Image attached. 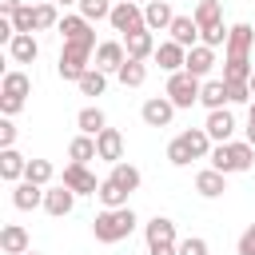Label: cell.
<instances>
[{"label": "cell", "mask_w": 255, "mask_h": 255, "mask_svg": "<svg viewBox=\"0 0 255 255\" xmlns=\"http://www.w3.org/2000/svg\"><path fill=\"white\" fill-rule=\"evenodd\" d=\"M147 255H179V243H159V247H147Z\"/></svg>", "instance_id": "44"}, {"label": "cell", "mask_w": 255, "mask_h": 255, "mask_svg": "<svg viewBox=\"0 0 255 255\" xmlns=\"http://www.w3.org/2000/svg\"><path fill=\"white\" fill-rule=\"evenodd\" d=\"M52 175H56L52 159H28V171H24V179H28V183H36V187H48V183H52Z\"/></svg>", "instance_id": "34"}, {"label": "cell", "mask_w": 255, "mask_h": 255, "mask_svg": "<svg viewBox=\"0 0 255 255\" xmlns=\"http://www.w3.org/2000/svg\"><path fill=\"white\" fill-rule=\"evenodd\" d=\"M203 131L211 135V143H231V135H235V112H231V108L207 112V124H203Z\"/></svg>", "instance_id": "11"}, {"label": "cell", "mask_w": 255, "mask_h": 255, "mask_svg": "<svg viewBox=\"0 0 255 255\" xmlns=\"http://www.w3.org/2000/svg\"><path fill=\"white\" fill-rule=\"evenodd\" d=\"M199 104H203L207 112H219V108H227V104H231V96H227V84H223V80H203Z\"/></svg>", "instance_id": "26"}, {"label": "cell", "mask_w": 255, "mask_h": 255, "mask_svg": "<svg viewBox=\"0 0 255 255\" xmlns=\"http://www.w3.org/2000/svg\"><path fill=\"white\" fill-rule=\"evenodd\" d=\"M135 211L131 207H104L96 219H92V235H96V243H120V239H128L131 231H135Z\"/></svg>", "instance_id": "1"}, {"label": "cell", "mask_w": 255, "mask_h": 255, "mask_svg": "<svg viewBox=\"0 0 255 255\" xmlns=\"http://www.w3.org/2000/svg\"><path fill=\"white\" fill-rule=\"evenodd\" d=\"M195 191H199L203 199H219V195L227 191V175L215 171V167H203V171L195 175Z\"/></svg>", "instance_id": "22"}, {"label": "cell", "mask_w": 255, "mask_h": 255, "mask_svg": "<svg viewBox=\"0 0 255 255\" xmlns=\"http://www.w3.org/2000/svg\"><path fill=\"white\" fill-rule=\"evenodd\" d=\"M247 143L255 147V120H247Z\"/></svg>", "instance_id": "46"}, {"label": "cell", "mask_w": 255, "mask_h": 255, "mask_svg": "<svg viewBox=\"0 0 255 255\" xmlns=\"http://www.w3.org/2000/svg\"><path fill=\"white\" fill-rule=\"evenodd\" d=\"M36 56H40L36 36H16V40L8 44V60H12V64H32Z\"/></svg>", "instance_id": "29"}, {"label": "cell", "mask_w": 255, "mask_h": 255, "mask_svg": "<svg viewBox=\"0 0 255 255\" xmlns=\"http://www.w3.org/2000/svg\"><path fill=\"white\" fill-rule=\"evenodd\" d=\"M56 32H60L64 44H80V48H92V52L100 48V44H96V28H92V20H84L80 12L60 16V28H56Z\"/></svg>", "instance_id": "6"}, {"label": "cell", "mask_w": 255, "mask_h": 255, "mask_svg": "<svg viewBox=\"0 0 255 255\" xmlns=\"http://www.w3.org/2000/svg\"><path fill=\"white\" fill-rule=\"evenodd\" d=\"M76 8H80V16H84V20H92V24H96V20H108L116 4H112V0H80Z\"/></svg>", "instance_id": "35"}, {"label": "cell", "mask_w": 255, "mask_h": 255, "mask_svg": "<svg viewBox=\"0 0 255 255\" xmlns=\"http://www.w3.org/2000/svg\"><path fill=\"white\" fill-rule=\"evenodd\" d=\"M68 159L72 163H88V159H100V151H96V135H76L72 143H68Z\"/></svg>", "instance_id": "31"}, {"label": "cell", "mask_w": 255, "mask_h": 255, "mask_svg": "<svg viewBox=\"0 0 255 255\" xmlns=\"http://www.w3.org/2000/svg\"><path fill=\"white\" fill-rule=\"evenodd\" d=\"M12 207H16V211H36V207H44V187H36V183H28V179L12 183Z\"/></svg>", "instance_id": "17"}, {"label": "cell", "mask_w": 255, "mask_h": 255, "mask_svg": "<svg viewBox=\"0 0 255 255\" xmlns=\"http://www.w3.org/2000/svg\"><path fill=\"white\" fill-rule=\"evenodd\" d=\"M92 48H80V44H64L60 48V64H56V72H60V80H72V84H80L96 64H92Z\"/></svg>", "instance_id": "4"}, {"label": "cell", "mask_w": 255, "mask_h": 255, "mask_svg": "<svg viewBox=\"0 0 255 255\" xmlns=\"http://www.w3.org/2000/svg\"><path fill=\"white\" fill-rule=\"evenodd\" d=\"M143 239H147V247H159V243H179V239H175V223H171L167 215L147 219V223H143Z\"/></svg>", "instance_id": "19"}, {"label": "cell", "mask_w": 255, "mask_h": 255, "mask_svg": "<svg viewBox=\"0 0 255 255\" xmlns=\"http://www.w3.org/2000/svg\"><path fill=\"white\" fill-rule=\"evenodd\" d=\"M247 120H255V100H251V104H247Z\"/></svg>", "instance_id": "47"}, {"label": "cell", "mask_w": 255, "mask_h": 255, "mask_svg": "<svg viewBox=\"0 0 255 255\" xmlns=\"http://www.w3.org/2000/svg\"><path fill=\"white\" fill-rule=\"evenodd\" d=\"M191 159H195V155H191V147L183 143V135H175V139L167 143V163H171V167H187Z\"/></svg>", "instance_id": "38"}, {"label": "cell", "mask_w": 255, "mask_h": 255, "mask_svg": "<svg viewBox=\"0 0 255 255\" xmlns=\"http://www.w3.org/2000/svg\"><path fill=\"white\" fill-rule=\"evenodd\" d=\"M211 68H215V48H207V44H195V48L187 52V64H183V72H191L195 80H207V76H211Z\"/></svg>", "instance_id": "15"}, {"label": "cell", "mask_w": 255, "mask_h": 255, "mask_svg": "<svg viewBox=\"0 0 255 255\" xmlns=\"http://www.w3.org/2000/svg\"><path fill=\"white\" fill-rule=\"evenodd\" d=\"M207 159H211V167H215V171H223V175H239V171H251V163H255V147H251L247 139L215 143Z\"/></svg>", "instance_id": "2"}, {"label": "cell", "mask_w": 255, "mask_h": 255, "mask_svg": "<svg viewBox=\"0 0 255 255\" xmlns=\"http://www.w3.org/2000/svg\"><path fill=\"white\" fill-rule=\"evenodd\" d=\"M24 171H28V159H24L16 147H4V151H0V179H4V183H20Z\"/></svg>", "instance_id": "21"}, {"label": "cell", "mask_w": 255, "mask_h": 255, "mask_svg": "<svg viewBox=\"0 0 255 255\" xmlns=\"http://www.w3.org/2000/svg\"><path fill=\"white\" fill-rule=\"evenodd\" d=\"M167 32H171V40H175L179 48H187V52H191V48L199 44V24H195L191 16H175Z\"/></svg>", "instance_id": "24"}, {"label": "cell", "mask_w": 255, "mask_h": 255, "mask_svg": "<svg viewBox=\"0 0 255 255\" xmlns=\"http://www.w3.org/2000/svg\"><path fill=\"white\" fill-rule=\"evenodd\" d=\"M251 96H255V72H251Z\"/></svg>", "instance_id": "49"}, {"label": "cell", "mask_w": 255, "mask_h": 255, "mask_svg": "<svg viewBox=\"0 0 255 255\" xmlns=\"http://www.w3.org/2000/svg\"><path fill=\"white\" fill-rule=\"evenodd\" d=\"M20 8H24V0H0V16H12Z\"/></svg>", "instance_id": "45"}, {"label": "cell", "mask_w": 255, "mask_h": 255, "mask_svg": "<svg viewBox=\"0 0 255 255\" xmlns=\"http://www.w3.org/2000/svg\"><path fill=\"white\" fill-rule=\"evenodd\" d=\"M52 4H64V8H68V4H80V0H52Z\"/></svg>", "instance_id": "48"}, {"label": "cell", "mask_w": 255, "mask_h": 255, "mask_svg": "<svg viewBox=\"0 0 255 255\" xmlns=\"http://www.w3.org/2000/svg\"><path fill=\"white\" fill-rule=\"evenodd\" d=\"M175 104L167 100V96H151V100H143V108H139V116H143V124L147 128H167L171 120H175Z\"/></svg>", "instance_id": "9"}, {"label": "cell", "mask_w": 255, "mask_h": 255, "mask_svg": "<svg viewBox=\"0 0 255 255\" xmlns=\"http://www.w3.org/2000/svg\"><path fill=\"white\" fill-rule=\"evenodd\" d=\"M4 147H16V124L8 116H0V151Z\"/></svg>", "instance_id": "42"}, {"label": "cell", "mask_w": 255, "mask_h": 255, "mask_svg": "<svg viewBox=\"0 0 255 255\" xmlns=\"http://www.w3.org/2000/svg\"><path fill=\"white\" fill-rule=\"evenodd\" d=\"M235 251H239V255H255V223H251V227H247V231L239 235V243H235Z\"/></svg>", "instance_id": "43"}, {"label": "cell", "mask_w": 255, "mask_h": 255, "mask_svg": "<svg viewBox=\"0 0 255 255\" xmlns=\"http://www.w3.org/2000/svg\"><path fill=\"white\" fill-rule=\"evenodd\" d=\"M60 183H64V187H72L76 195H96L104 179H96V175L88 171V163H68V167H64V179H60Z\"/></svg>", "instance_id": "10"}, {"label": "cell", "mask_w": 255, "mask_h": 255, "mask_svg": "<svg viewBox=\"0 0 255 255\" xmlns=\"http://www.w3.org/2000/svg\"><path fill=\"white\" fill-rule=\"evenodd\" d=\"M108 179H116V183H120V187H124L128 195H131V191H139V183H143V175H139V167H131V163H124V159H120V163H112V171H108Z\"/></svg>", "instance_id": "30"}, {"label": "cell", "mask_w": 255, "mask_h": 255, "mask_svg": "<svg viewBox=\"0 0 255 255\" xmlns=\"http://www.w3.org/2000/svg\"><path fill=\"white\" fill-rule=\"evenodd\" d=\"M72 207H76V191H72V187H64V183H56V187H44V211H48L52 219H64V215H72Z\"/></svg>", "instance_id": "12"}, {"label": "cell", "mask_w": 255, "mask_h": 255, "mask_svg": "<svg viewBox=\"0 0 255 255\" xmlns=\"http://www.w3.org/2000/svg\"><path fill=\"white\" fill-rule=\"evenodd\" d=\"M167 76H175V72H183V64H187V48H179L175 40H163L159 48H155V56H151Z\"/></svg>", "instance_id": "13"}, {"label": "cell", "mask_w": 255, "mask_h": 255, "mask_svg": "<svg viewBox=\"0 0 255 255\" xmlns=\"http://www.w3.org/2000/svg\"><path fill=\"white\" fill-rule=\"evenodd\" d=\"M96 199H100L108 211H112V207H128V191H124L116 179H104V183H100V191H96Z\"/></svg>", "instance_id": "33"}, {"label": "cell", "mask_w": 255, "mask_h": 255, "mask_svg": "<svg viewBox=\"0 0 255 255\" xmlns=\"http://www.w3.org/2000/svg\"><path fill=\"white\" fill-rule=\"evenodd\" d=\"M12 28H16V36H32L36 32V8L24 4L20 12H12Z\"/></svg>", "instance_id": "37"}, {"label": "cell", "mask_w": 255, "mask_h": 255, "mask_svg": "<svg viewBox=\"0 0 255 255\" xmlns=\"http://www.w3.org/2000/svg\"><path fill=\"white\" fill-rule=\"evenodd\" d=\"M108 24H112V32H120V36H131V32L147 28V24H143V8H139L135 0H120V4L112 8Z\"/></svg>", "instance_id": "7"}, {"label": "cell", "mask_w": 255, "mask_h": 255, "mask_svg": "<svg viewBox=\"0 0 255 255\" xmlns=\"http://www.w3.org/2000/svg\"><path fill=\"white\" fill-rule=\"evenodd\" d=\"M211 247H207V239H199V235H187V239H179V255H207Z\"/></svg>", "instance_id": "40"}, {"label": "cell", "mask_w": 255, "mask_h": 255, "mask_svg": "<svg viewBox=\"0 0 255 255\" xmlns=\"http://www.w3.org/2000/svg\"><path fill=\"white\" fill-rule=\"evenodd\" d=\"M191 20L199 24V32H207V28L223 24V4H219V0H199L195 12H191Z\"/></svg>", "instance_id": "27"}, {"label": "cell", "mask_w": 255, "mask_h": 255, "mask_svg": "<svg viewBox=\"0 0 255 255\" xmlns=\"http://www.w3.org/2000/svg\"><path fill=\"white\" fill-rule=\"evenodd\" d=\"M96 151H100L104 163H120L124 159V135H120V128H104L96 135Z\"/></svg>", "instance_id": "16"}, {"label": "cell", "mask_w": 255, "mask_h": 255, "mask_svg": "<svg viewBox=\"0 0 255 255\" xmlns=\"http://www.w3.org/2000/svg\"><path fill=\"white\" fill-rule=\"evenodd\" d=\"M124 48H128V60H147V56H155V32L151 28H139V32H131V36H124Z\"/></svg>", "instance_id": "14"}, {"label": "cell", "mask_w": 255, "mask_h": 255, "mask_svg": "<svg viewBox=\"0 0 255 255\" xmlns=\"http://www.w3.org/2000/svg\"><path fill=\"white\" fill-rule=\"evenodd\" d=\"M92 60H96V68H100V72H108V76H112V72H120V68L128 64V48H124V40H100V48H96V56H92Z\"/></svg>", "instance_id": "8"}, {"label": "cell", "mask_w": 255, "mask_h": 255, "mask_svg": "<svg viewBox=\"0 0 255 255\" xmlns=\"http://www.w3.org/2000/svg\"><path fill=\"white\" fill-rule=\"evenodd\" d=\"M76 128H80L84 135H100V131L108 128V116H104V108H96V104L80 108V116H76Z\"/></svg>", "instance_id": "28"}, {"label": "cell", "mask_w": 255, "mask_h": 255, "mask_svg": "<svg viewBox=\"0 0 255 255\" xmlns=\"http://www.w3.org/2000/svg\"><path fill=\"white\" fill-rule=\"evenodd\" d=\"M199 92H203V80H195L191 72H175V76H167V88H163V96H167L175 108H191V104H199Z\"/></svg>", "instance_id": "5"}, {"label": "cell", "mask_w": 255, "mask_h": 255, "mask_svg": "<svg viewBox=\"0 0 255 255\" xmlns=\"http://www.w3.org/2000/svg\"><path fill=\"white\" fill-rule=\"evenodd\" d=\"M227 84V80H223ZM227 96H231V104H251L255 96H251V84H227Z\"/></svg>", "instance_id": "41"}, {"label": "cell", "mask_w": 255, "mask_h": 255, "mask_svg": "<svg viewBox=\"0 0 255 255\" xmlns=\"http://www.w3.org/2000/svg\"><path fill=\"white\" fill-rule=\"evenodd\" d=\"M48 28H60V12L56 4H36V32H48Z\"/></svg>", "instance_id": "39"}, {"label": "cell", "mask_w": 255, "mask_h": 255, "mask_svg": "<svg viewBox=\"0 0 255 255\" xmlns=\"http://www.w3.org/2000/svg\"><path fill=\"white\" fill-rule=\"evenodd\" d=\"M76 88H80V96H104V88H108V72L92 68V72H88V76H84Z\"/></svg>", "instance_id": "36"}, {"label": "cell", "mask_w": 255, "mask_h": 255, "mask_svg": "<svg viewBox=\"0 0 255 255\" xmlns=\"http://www.w3.org/2000/svg\"><path fill=\"white\" fill-rule=\"evenodd\" d=\"M24 255H40V251H24Z\"/></svg>", "instance_id": "50"}, {"label": "cell", "mask_w": 255, "mask_h": 255, "mask_svg": "<svg viewBox=\"0 0 255 255\" xmlns=\"http://www.w3.org/2000/svg\"><path fill=\"white\" fill-rule=\"evenodd\" d=\"M116 80H120L124 88H143V80H147V60H128V64L116 72Z\"/></svg>", "instance_id": "32"}, {"label": "cell", "mask_w": 255, "mask_h": 255, "mask_svg": "<svg viewBox=\"0 0 255 255\" xmlns=\"http://www.w3.org/2000/svg\"><path fill=\"white\" fill-rule=\"evenodd\" d=\"M0 251H4V255H24V251H32V247H28V231H24L20 223H4V227H0Z\"/></svg>", "instance_id": "23"}, {"label": "cell", "mask_w": 255, "mask_h": 255, "mask_svg": "<svg viewBox=\"0 0 255 255\" xmlns=\"http://www.w3.org/2000/svg\"><path fill=\"white\" fill-rule=\"evenodd\" d=\"M251 44H255V28L251 24H231L227 32V56H251Z\"/></svg>", "instance_id": "20"}, {"label": "cell", "mask_w": 255, "mask_h": 255, "mask_svg": "<svg viewBox=\"0 0 255 255\" xmlns=\"http://www.w3.org/2000/svg\"><path fill=\"white\" fill-rule=\"evenodd\" d=\"M28 92H32V80L24 76V72H4V80H0V112L12 120L24 104H28Z\"/></svg>", "instance_id": "3"}, {"label": "cell", "mask_w": 255, "mask_h": 255, "mask_svg": "<svg viewBox=\"0 0 255 255\" xmlns=\"http://www.w3.org/2000/svg\"><path fill=\"white\" fill-rule=\"evenodd\" d=\"M171 20H175V12H171L167 0H147V4H143V24H147L151 32H167Z\"/></svg>", "instance_id": "18"}, {"label": "cell", "mask_w": 255, "mask_h": 255, "mask_svg": "<svg viewBox=\"0 0 255 255\" xmlns=\"http://www.w3.org/2000/svg\"><path fill=\"white\" fill-rule=\"evenodd\" d=\"M251 72H255L251 56H227L223 60V80L227 84H251Z\"/></svg>", "instance_id": "25"}]
</instances>
